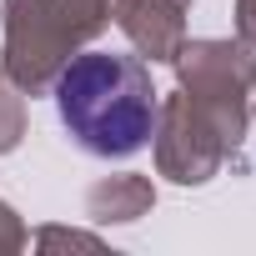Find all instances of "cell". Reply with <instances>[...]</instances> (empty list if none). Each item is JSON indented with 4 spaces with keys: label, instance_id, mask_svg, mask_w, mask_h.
Returning a JSON list of instances; mask_svg holds the SVG:
<instances>
[{
    "label": "cell",
    "instance_id": "6da1fadb",
    "mask_svg": "<svg viewBox=\"0 0 256 256\" xmlns=\"http://www.w3.org/2000/svg\"><path fill=\"white\" fill-rule=\"evenodd\" d=\"M56 116L66 136L96 161H126L146 151L161 106L151 70L126 50H80L56 76Z\"/></svg>",
    "mask_w": 256,
    "mask_h": 256
}]
</instances>
